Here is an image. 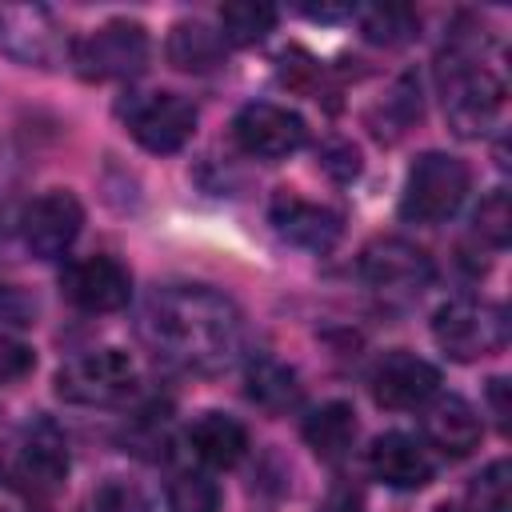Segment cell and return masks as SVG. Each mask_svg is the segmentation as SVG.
Returning <instances> with one entry per match:
<instances>
[{"label": "cell", "instance_id": "obj_34", "mask_svg": "<svg viewBox=\"0 0 512 512\" xmlns=\"http://www.w3.org/2000/svg\"><path fill=\"white\" fill-rule=\"evenodd\" d=\"M0 220H4V216H0ZM0 244H4V224H0Z\"/></svg>", "mask_w": 512, "mask_h": 512}, {"label": "cell", "instance_id": "obj_25", "mask_svg": "<svg viewBox=\"0 0 512 512\" xmlns=\"http://www.w3.org/2000/svg\"><path fill=\"white\" fill-rule=\"evenodd\" d=\"M472 232L492 244V248H504L512 240V208H508V192H488L472 216Z\"/></svg>", "mask_w": 512, "mask_h": 512}, {"label": "cell", "instance_id": "obj_29", "mask_svg": "<svg viewBox=\"0 0 512 512\" xmlns=\"http://www.w3.org/2000/svg\"><path fill=\"white\" fill-rule=\"evenodd\" d=\"M32 316H36V304L16 284H0V324L24 328V324H32Z\"/></svg>", "mask_w": 512, "mask_h": 512}, {"label": "cell", "instance_id": "obj_8", "mask_svg": "<svg viewBox=\"0 0 512 512\" xmlns=\"http://www.w3.org/2000/svg\"><path fill=\"white\" fill-rule=\"evenodd\" d=\"M360 276L384 296H420L432 280V256L404 236H380L360 252Z\"/></svg>", "mask_w": 512, "mask_h": 512}, {"label": "cell", "instance_id": "obj_30", "mask_svg": "<svg viewBox=\"0 0 512 512\" xmlns=\"http://www.w3.org/2000/svg\"><path fill=\"white\" fill-rule=\"evenodd\" d=\"M320 164H324L336 180H352V176L360 172V152H356L352 144H344V140H332V144H324Z\"/></svg>", "mask_w": 512, "mask_h": 512}, {"label": "cell", "instance_id": "obj_1", "mask_svg": "<svg viewBox=\"0 0 512 512\" xmlns=\"http://www.w3.org/2000/svg\"><path fill=\"white\" fill-rule=\"evenodd\" d=\"M144 340L184 372H224L244 352L240 308L208 284H168L140 312Z\"/></svg>", "mask_w": 512, "mask_h": 512}, {"label": "cell", "instance_id": "obj_12", "mask_svg": "<svg viewBox=\"0 0 512 512\" xmlns=\"http://www.w3.org/2000/svg\"><path fill=\"white\" fill-rule=\"evenodd\" d=\"M60 292L80 312H120L132 296V276L116 256H80L60 272Z\"/></svg>", "mask_w": 512, "mask_h": 512}, {"label": "cell", "instance_id": "obj_24", "mask_svg": "<svg viewBox=\"0 0 512 512\" xmlns=\"http://www.w3.org/2000/svg\"><path fill=\"white\" fill-rule=\"evenodd\" d=\"M220 488L204 472H180L168 484V512H216Z\"/></svg>", "mask_w": 512, "mask_h": 512}, {"label": "cell", "instance_id": "obj_23", "mask_svg": "<svg viewBox=\"0 0 512 512\" xmlns=\"http://www.w3.org/2000/svg\"><path fill=\"white\" fill-rule=\"evenodd\" d=\"M276 28V8L264 0H232L220 8V36L224 44H260Z\"/></svg>", "mask_w": 512, "mask_h": 512}, {"label": "cell", "instance_id": "obj_22", "mask_svg": "<svg viewBox=\"0 0 512 512\" xmlns=\"http://www.w3.org/2000/svg\"><path fill=\"white\" fill-rule=\"evenodd\" d=\"M356 20H360L364 40L380 48H400L420 32V16L408 4H368L356 12Z\"/></svg>", "mask_w": 512, "mask_h": 512}, {"label": "cell", "instance_id": "obj_20", "mask_svg": "<svg viewBox=\"0 0 512 512\" xmlns=\"http://www.w3.org/2000/svg\"><path fill=\"white\" fill-rule=\"evenodd\" d=\"M244 392H248V400H252L256 408H264V412H272V416H280V412H288V408L300 404V380H296V372H292L288 364H280L276 356H256V360L248 364V372H244Z\"/></svg>", "mask_w": 512, "mask_h": 512}, {"label": "cell", "instance_id": "obj_31", "mask_svg": "<svg viewBox=\"0 0 512 512\" xmlns=\"http://www.w3.org/2000/svg\"><path fill=\"white\" fill-rule=\"evenodd\" d=\"M488 392H492V408H496V416H500V424L508 420V404H504V380L496 376L492 384H488Z\"/></svg>", "mask_w": 512, "mask_h": 512}, {"label": "cell", "instance_id": "obj_35", "mask_svg": "<svg viewBox=\"0 0 512 512\" xmlns=\"http://www.w3.org/2000/svg\"><path fill=\"white\" fill-rule=\"evenodd\" d=\"M0 512H4V508H0Z\"/></svg>", "mask_w": 512, "mask_h": 512}, {"label": "cell", "instance_id": "obj_13", "mask_svg": "<svg viewBox=\"0 0 512 512\" xmlns=\"http://www.w3.org/2000/svg\"><path fill=\"white\" fill-rule=\"evenodd\" d=\"M368 388H372V400H376L380 408L408 412V408H424V404L436 396L440 372H436V364H428L424 356L396 348V352H388V356L372 368Z\"/></svg>", "mask_w": 512, "mask_h": 512}, {"label": "cell", "instance_id": "obj_19", "mask_svg": "<svg viewBox=\"0 0 512 512\" xmlns=\"http://www.w3.org/2000/svg\"><path fill=\"white\" fill-rule=\"evenodd\" d=\"M188 444L192 452L212 464V468H232L244 460L248 452V432L236 416H224V412H200L188 428Z\"/></svg>", "mask_w": 512, "mask_h": 512}, {"label": "cell", "instance_id": "obj_32", "mask_svg": "<svg viewBox=\"0 0 512 512\" xmlns=\"http://www.w3.org/2000/svg\"><path fill=\"white\" fill-rule=\"evenodd\" d=\"M332 512H364V504H360L356 496H344V500L332 504Z\"/></svg>", "mask_w": 512, "mask_h": 512}, {"label": "cell", "instance_id": "obj_21", "mask_svg": "<svg viewBox=\"0 0 512 512\" xmlns=\"http://www.w3.org/2000/svg\"><path fill=\"white\" fill-rule=\"evenodd\" d=\"M304 440H308V448H312L320 460H340V456H348V448H352V440H356V412H352V404H344V400L320 404V408L304 420Z\"/></svg>", "mask_w": 512, "mask_h": 512}, {"label": "cell", "instance_id": "obj_28", "mask_svg": "<svg viewBox=\"0 0 512 512\" xmlns=\"http://www.w3.org/2000/svg\"><path fill=\"white\" fill-rule=\"evenodd\" d=\"M32 368H36L32 348L20 344V340H12V336H0V384H16V380H24Z\"/></svg>", "mask_w": 512, "mask_h": 512}, {"label": "cell", "instance_id": "obj_26", "mask_svg": "<svg viewBox=\"0 0 512 512\" xmlns=\"http://www.w3.org/2000/svg\"><path fill=\"white\" fill-rule=\"evenodd\" d=\"M508 492H512V468L508 460H492L476 480H472V512H508Z\"/></svg>", "mask_w": 512, "mask_h": 512}, {"label": "cell", "instance_id": "obj_33", "mask_svg": "<svg viewBox=\"0 0 512 512\" xmlns=\"http://www.w3.org/2000/svg\"><path fill=\"white\" fill-rule=\"evenodd\" d=\"M436 512H472V508H464V504H440Z\"/></svg>", "mask_w": 512, "mask_h": 512}, {"label": "cell", "instance_id": "obj_14", "mask_svg": "<svg viewBox=\"0 0 512 512\" xmlns=\"http://www.w3.org/2000/svg\"><path fill=\"white\" fill-rule=\"evenodd\" d=\"M268 216H272L276 232L288 244L304 248V252H328L340 240V232H344L340 212H332L324 204H312V200H304L296 192H276Z\"/></svg>", "mask_w": 512, "mask_h": 512}, {"label": "cell", "instance_id": "obj_4", "mask_svg": "<svg viewBox=\"0 0 512 512\" xmlns=\"http://www.w3.org/2000/svg\"><path fill=\"white\" fill-rule=\"evenodd\" d=\"M432 340L452 360H484L508 344V312L496 300H448L432 316Z\"/></svg>", "mask_w": 512, "mask_h": 512}, {"label": "cell", "instance_id": "obj_16", "mask_svg": "<svg viewBox=\"0 0 512 512\" xmlns=\"http://www.w3.org/2000/svg\"><path fill=\"white\" fill-rule=\"evenodd\" d=\"M368 468H372V476H376L380 484L400 488V492H416V488H424V484L432 480V460H428V452H424L412 436H404V432H384V436H376L372 448H368Z\"/></svg>", "mask_w": 512, "mask_h": 512}, {"label": "cell", "instance_id": "obj_11", "mask_svg": "<svg viewBox=\"0 0 512 512\" xmlns=\"http://www.w3.org/2000/svg\"><path fill=\"white\" fill-rule=\"evenodd\" d=\"M232 140L256 160H284L296 148H304L308 128L296 112H288L280 104H268V100H256V104H244L236 112Z\"/></svg>", "mask_w": 512, "mask_h": 512}, {"label": "cell", "instance_id": "obj_6", "mask_svg": "<svg viewBox=\"0 0 512 512\" xmlns=\"http://www.w3.org/2000/svg\"><path fill=\"white\" fill-rule=\"evenodd\" d=\"M136 364L120 348H96L80 352L60 364L56 372V396L84 408H112L124 404L136 392Z\"/></svg>", "mask_w": 512, "mask_h": 512}, {"label": "cell", "instance_id": "obj_10", "mask_svg": "<svg viewBox=\"0 0 512 512\" xmlns=\"http://www.w3.org/2000/svg\"><path fill=\"white\" fill-rule=\"evenodd\" d=\"M0 52L28 68H52L64 52V32L40 4H0Z\"/></svg>", "mask_w": 512, "mask_h": 512}, {"label": "cell", "instance_id": "obj_15", "mask_svg": "<svg viewBox=\"0 0 512 512\" xmlns=\"http://www.w3.org/2000/svg\"><path fill=\"white\" fill-rule=\"evenodd\" d=\"M20 480L32 492H56L68 480V440L52 420H36L20 444Z\"/></svg>", "mask_w": 512, "mask_h": 512}, {"label": "cell", "instance_id": "obj_5", "mask_svg": "<svg viewBox=\"0 0 512 512\" xmlns=\"http://www.w3.org/2000/svg\"><path fill=\"white\" fill-rule=\"evenodd\" d=\"M152 56L148 28L140 20H104L72 44V64L84 80H132Z\"/></svg>", "mask_w": 512, "mask_h": 512}, {"label": "cell", "instance_id": "obj_2", "mask_svg": "<svg viewBox=\"0 0 512 512\" xmlns=\"http://www.w3.org/2000/svg\"><path fill=\"white\" fill-rule=\"evenodd\" d=\"M440 92H444V120L464 140L484 136L504 112V80L456 44L440 56Z\"/></svg>", "mask_w": 512, "mask_h": 512}, {"label": "cell", "instance_id": "obj_27", "mask_svg": "<svg viewBox=\"0 0 512 512\" xmlns=\"http://www.w3.org/2000/svg\"><path fill=\"white\" fill-rule=\"evenodd\" d=\"M92 512H152V504L136 480L108 476L92 496Z\"/></svg>", "mask_w": 512, "mask_h": 512}, {"label": "cell", "instance_id": "obj_7", "mask_svg": "<svg viewBox=\"0 0 512 512\" xmlns=\"http://www.w3.org/2000/svg\"><path fill=\"white\" fill-rule=\"evenodd\" d=\"M132 140L148 152H180L196 132V108L180 92H140L120 104Z\"/></svg>", "mask_w": 512, "mask_h": 512}, {"label": "cell", "instance_id": "obj_18", "mask_svg": "<svg viewBox=\"0 0 512 512\" xmlns=\"http://www.w3.org/2000/svg\"><path fill=\"white\" fill-rule=\"evenodd\" d=\"M164 56H168L172 68L200 76V72L220 68V60H224V36H220V28H212L204 20H176L168 28Z\"/></svg>", "mask_w": 512, "mask_h": 512}, {"label": "cell", "instance_id": "obj_3", "mask_svg": "<svg viewBox=\"0 0 512 512\" xmlns=\"http://www.w3.org/2000/svg\"><path fill=\"white\" fill-rule=\"evenodd\" d=\"M472 172L460 156L424 152L412 160L400 192V216L412 224H444L468 196Z\"/></svg>", "mask_w": 512, "mask_h": 512}, {"label": "cell", "instance_id": "obj_17", "mask_svg": "<svg viewBox=\"0 0 512 512\" xmlns=\"http://www.w3.org/2000/svg\"><path fill=\"white\" fill-rule=\"evenodd\" d=\"M424 436L444 456H468L480 444L484 424H480V412L468 400H460V396H432L424 404Z\"/></svg>", "mask_w": 512, "mask_h": 512}, {"label": "cell", "instance_id": "obj_9", "mask_svg": "<svg viewBox=\"0 0 512 512\" xmlns=\"http://www.w3.org/2000/svg\"><path fill=\"white\" fill-rule=\"evenodd\" d=\"M84 224V208L68 188H48L36 200L24 204L20 212V240L32 256L40 260H56L72 248V240L80 236Z\"/></svg>", "mask_w": 512, "mask_h": 512}]
</instances>
